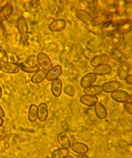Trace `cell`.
Listing matches in <instances>:
<instances>
[{
	"label": "cell",
	"mask_w": 132,
	"mask_h": 158,
	"mask_svg": "<svg viewBox=\"0 0 132 158\" xmlns=\"http://www.w3.org/2000/svg\"><path fill=\"white\" fill-rule=\"evenodd\" d=\"M61 91H63V82L60 79L57 78L51 81V92L54 97H60L61 95Z\"/></svg>",
	"instance_id": "15"
},
{
	"label": "cell",
	"mask_w": 132,
	"mask_h": 158,
	"mask_svg": "<svg viewBox=\"0 0 132 158\" xmlns=\"http://www.w3.org/2000/svg\"><path fill=\"white\" fill-rule=\"evenodd\" d=\"M2 71L7 74H17L18 72L21 71L20 66L18 64H14V63H5L2 64Z\"/></svg>",
	"instance_id": "11"
},
{
	"label": "cell",
	"mask_w": 132,
	"mask_h": 158,
	"mask_svg": "<svg viewBox=\"0 0 132 158\" xmlns=\"http://www.w3.org/2000/svg\"><path fill=\"white\" fill-rule=\"evenodd\" d=\"M125 80H126V82L129 84V85H131V84H132V75L130 74V73H129V74L126 76Z\"/></svg>",
	"instance_id": "34"
},
{
	"label": "cell",
	"mask_w": 132,
	"mask_h": 158,
	"mask_svg": "<svg viewBox=\"0 0 132 158\" xmlns=\"http://www.w3.org/2000/svg\"><path fill=\"white\" fill-rule=\"evenodd\" d=\"M4 110H3V109H2V107L1 106H0V118H3L4 117Z\"/></svg>",
	"instance_id": "35"
},
{
	"label": "cell",
	"mask_w": 132,
	"mask_h": 158,
	"mask_svg": "<svg viewBox=\"0 0 132 158\" xmlns=\"http://www.w3.org/2000/svg\"><path fill=\"white\" fill-rule=\"evenodd\" d=\"M47 72H48V71H46V70H44V69H39L31 77V82L35 83V84L41 83L42 81L46 79Z\"/></svg>",
	"instance_id": "19"
},
{
	"label": "cell",
	"mask_w": 132,
	"mask_h": 158,
	"mask_svg": "<svg viewBox=\"0 0 132 158\" xmlns=\"http://www.w3.org/2000/svg\"><path fill=\"white\" fill-rule=\"evenodd\" d=\"M70 148L72 149L73 152H75L77 154H86L89 152V147L83 143H71Z\"/></svg>",
	"instance_id": "14"
},
{
	"label": "cell",
	"mask_w": 132,
	"mask_h": 158,
	"mask_svg": "<svg viewBox=\"0 0 132 158\" xmlns=\"http://www.w3.org/2000/svg\"><path fill=\"white\" fill-rule=\"evenodd\" d=\"M2 97V89H1V86H0V98Z\"/></svg>",
	"instance_id": "39"
},
{
	"label": "cell",
	"mask_w": 132,
	"mask_h": 158,
	"mask_svg": "<svg viewBox=\"0 0 132 158\" xmlns=\"http://www.w3.org/2000/svg\"><path fill=\"white\" fill-rule=\"evenodd\" d=\"M75 15L78 19L80 20V21H82L83 23H89L91 22L92 20V17L91 15L86 12V10H77L76 12H75Z\"/></svg>",
	"instance_id": "22"
},
{
	"label": "cell",
	"mask_w": 132,
	"mask_h": 158,
	"mask_svg": "<svg viewBox=\"0 0 132 158\" xmlns=\"http://www.w3.org/2000/svg\"><path fill=\"white\" fill-rule=\"evenodd\" d=\"M19 66H20L21 71L26 72V73H35L39 70L38 59H36V57H33V56L27 58L26 60L21 63Z\"/></svg>",
	"instance_id": "1"
},
{
	"label": "cell",
	"mask_w": 132,
	"mask_h": 158,
	"mask_svg": "<svg viewBox=\"0 0 132 158\" xmlns=\"http://www.w3.org/2000/svg\"><path fill=\"white\" fill-rule=\"evenodd\" d=\"M3 127H2V126H0V137H1L2 136V134H3Z\"/></svg>",
	"instance_id": "36"
},
{
	"label": "cell",
	"mask_w": 132,
	"mask_h": 158,
	"mask_svg": "<svg viewBox=\"0 0 132 158\" xmlns=\"http://www.w3.org/2000/svg\"><path fill=\"white\" fill-rule=\"evenodd\" d=\"M36 118H38V106L35 104H31L29 106V109H28V120L29 122H35Z\"/></svg>",
	"instance_id": "25"
},
{
	"label": "cell",
	"mask_w": 132,
	"mask_h": 158,
	"mask_svg": "<svg viewBox=\"0 0 132 158\" xmlns=\"http://www.w3.org/2000/svg\"><path fill=\"white\" fill-rule=\"evenodd\" d=\"M61 73H63V68H61V66L57 64V66L52 67L51 69L47 72L46 80H48V81L55 80V79H57L61 75Z\"/></svg>",
	"instance_id": "5"
},
{
	"label": "cell",
	"mask_w": 132,
	"mask_h": 158,
	"mask_svg": "<svg viewBox=\"0 0 132 158\" xmlns=\"http://www.w3.org/2000/svg\"><path fill=\"white\" fill-rule=\"evenodd\" d=\"M84 95H91V96H97L102 93V87L101 85H91L86 89H83Z\"/></svg>",
	"instance_id": "24"
},
{
	"label": "cell",
	"mask_w": 132,
	"mask_h": 158,
	"mask_svg": "<svg viewBox=\"0 0 132 158\" xmlns=\"http://www.w3.org/2000/svg\"><path fill=\"white\" fill-rule=\"evenodd\" d=\"M69 154L68 149H64V148H60V149H56L52 152L51 157L52 158H64L67 157Z\"/></svg>",
	"instance_id": "27"
},
{
	"label": "cell",
	"mask_w": 132,
	"mask_h": 158,
	"mask_svg": "<svg viewBox=\"0 0 132 158\" xmlns=\"http://www.w3.org/2000/svg\"><path fill=\"white\" fill-rule=\"evenodd\" d=\"M79 100L83 105L93 107L98 102V97L97 96H91V95H83V96H81Z\"/></svg>",
	"instance_id": "16"
},
{
	"label": "cell",
	"mask_w": 132,
	"mask_h": 158,
	"mask_svg": "<svg viewBox=\"0 0 132 158\" xmlns=\"http://www.w3.org/2000/svg\"><path fill=\"white\" fill-rule=\"evenodd\" d=\"M117 24L118 23H112V22H107L106 25L102 28V32L106 35H110L112 33L117 31Z\"/></svg>",
	"instance_id": "26"
},
{
	"label": "cell",
	"mask_w": 132,
	"mask_h": 158,
	"mask_svg": "<svg viewBox=\"0 0 132 158\" xmlns=\"http://www.w3.org/2000/svg\"><path fill=\"white\" fill-rule=\"evenodd\" d=\"M124 109L128 112L129 114H132V102L131 101L124 102Z\"/></svg>",
	"instance_id": "32"
},
{
	"label": "cell",
	"mask_w": 132,
	"mask_h": 158,
	"mask_svg": "<svg viewBox=\"0 0 132 158\" xmlns=\"http://www.w3.org/2000/svg\"><path fill=\"white\" fill-rule=\"evenodd\" d=\"M129 64L127 63H122L120 64V66L118 67V76L120 79H125L126 76L129 74Z\"/></svg>",
	"instance_id": "21"
},
{
	"label": "cell",
	"mask_w": 132,
	"mask_h": 158,
	"mask_svg": "<svg viewBox=\"0 0 132 158\" xmlns=\"http://www.w3.org/2000/svg\"><path fill=\"white\" fill-rule=\"evenodd\" d=\"M109 61V56L107 54H99L94 56L91 59V66L97 67L100 64H106Z\"/></svg>",
	"instance_id": "13"
},
{
	"label": "cell",
	"mask_w": 132,
	"mask_h": 158,
	"mask_svg": "<svg viewBox=\"0 0 132 158\" xmlns=\"http://www.w3.org/2000/svg\"><path fill=\"white\" fill-rule=\"evenodd\" d=\"M57 142L60 143V146L61 148L64 149H69L70 146H71V142H70V138L66 133H60L58 134L57 136Z\"/></svg>",
	"instance_id": "23"
},
{
	"label": "cell",
	"mask_w": 132,
	"mask_h": 158,
	"mask_svg": "<svg viewBox=\"0 0 132 158\" xmlns=\"http://www.w3.org/2000/svg\"><path fill=\"white\" fill-rule=\"evenodd\" d=\"M0 13H1V15L3 16L5 19H10V17H12L13 13H14L13 4L10 3V2H7V3H5L3 6L1 7V10H0Z\"/></svg>",
	"instance_id": "20"
},
{
	"label": "cell",
	"mask_w": 132,
	"mask_h": 158,
	"mask_svg": "<svg viewBox=\"0 0 132 158\" xmlns=\"http://www.w3.org/2000/svg\"><path fill=\"white\" fill-rule=\"evenodd\" d=\"M109 20V17L107 14H101V15H98L94 18H92L91 22L89 24L92 26H101V25H104L108 22Z\"/></svg>",
	"instance_id": "10"
},
{
	"label": "cell",
	"mask_w": 132,
	"mask_h": 158,
	"mask_svg": "<svg viewBox=\"0 0 132 158\" xmlns=\"http://www.w3.org/2000/svg\"><path fill=\"white\" fill-rule=\"evenodd\" d=\"M36 59H38L39 66L41 67V69H44L46 71H49L52 68L51 59L49 58V56L44 52H40L36 55Z\"/></svg>",
	"instance_id": "2"
},
{
	"label": "cell",
	"mask_w": 132,
	"mask_h": 158,
	"mask_svg": "<svg viewBox=\"0 0 132 158\" xmlns=\"http://www.w3.org/2000/svg\"><path fill=\"white\" fill-rule=\"evenodd\" d=\"M111 98L113 101L120 103H124L127 101H131V96L128 94L126 91H122V89H118L116 92L111 93Z\"/></svg>",
	"instance_id": "3"
},
{
	"label": "cell",
	"mask_w": 132,
	"mask_h": 158,
	"mask_svg": "<svg viewBox=\"0 0 132 158\" xmlns=\"http://www.w3.org/2000/svg\"><path fill=\"white\" fill-rule=\"evenodd\" d=\"M111 53H112V56H113V58L116 59V60L120 61L121 64H122V63H126V61H127V56H126L123 52H121L120 50L114 49V50H112Z\"/></svg>",
	"instance_id": "28"
},
{
	"label": "cell",
	"mask_w": 132,
	"mask_h": 158,
	"mask_svg": "<svg viewBox=\"0 0 132 158\" xmlns=\"http://www.w3.org/2000/svg\"><path fill=\"white\" fill-rule=\"evenodd\" d=\"M17 29H18V32L20 33L22 36L26 35V33L28 32L27 21L24 17H19V18L17 19Z\"/></svg>",
	"instance_id": "12"
},
{
	"label": "cell",
	"mask_w": 132,
	"mask_h": 158,
	"mask_svg": "<svg viewBox=\"0 0 132 158\" xmlns=\"http://www.w3.org/2000/svg\"><path fill=\"white\" fill-rule=\"evenodd\" d=\"M64 93H66L67 95L70 96V97H74L75 95V89L74 86H72L71 84H69V85H67L64 87Z\"/></svg>",
	"instance_id": "30"
},
{
	"label": "cell",
	"mask_w": 132,
	"mask_h": 158,
	"mask_svg": "<svg viewBox=\"0 0 132 158\" xmlns=\"http://www.w3.org/2000/svg\"><path fill=\"white\" fill-rule=\"evenodd\" d=\"M48 118V105L46 103H41L38 106V118L41 122L47 121Z\"/></svg>",
	"instance_id": "17"
},
{
	"label": "cell",
	"mask_w": 132,
	"mask_h": 158,
	"mask_svg": "<svg viewBox=\"0 0 132 158\" xmlns=\"http://www.w3.org/2000/svg\"><path fill=\"white\" fill-rule=\"evenodd\" d=\"M0 61L2 64H5V63H8V55L6 51L3 49V48L0 47Z\"/></svg>",
	"instance_id": "29"
},
{
	"label": "cell",
	"mask_w": 132,
	"mask_h": 158,
	"mask_svg": "<svg viewBox=\"0 0 132 158\" xmlns=\"http://www.w3.org/2000/svg\"><path fill=\"white\" fill-rule=\"evenodd\" d=\"M5 36H6V31H5V28L0 20V38H5Z\"/></svg>",
	"instance_id": "33"
},
{
	"label": "cell",
	"mask_w": 132,
	"mask_h": 158,
	"mask_svg": "<svg viewBox=\"0 0 132 158\" xmlns=\"http://www.w3.org/2000/svg\"><path fill=\"white\" fill-rule=\"evenodd\" d=\"M102 87V92H105V93H111L112 92H116L118 89H120L122 87V84H121L120 81H108V82H105L103 85H101Z\"/></svg>",
	"instance_id": "7"
},
{
	"label": "cell",
	"mask_w": 132,
	"mask_h": 158,
	"mask_svg": "<svg viewBox=\"0 0 132 158\" xmlns=\"http://www.w3.org/2000/svg\"><path fill=\"white\" fill-rule=\"evenodd\" d=\"M1 70H2V63L0 61V71H1Z\"/></svg>",
	"instance_id": "40"
},
{
	"label": "cell",
	"mask_w": 132,
	"mask_h": 158,
	"mask_svg": "<svg viewBox=\"0 0 132 158\" xmlns=\"http://www.w3.org/2000/svg\"><path fill=\"white\" fill-rule=\"evenodd\" d=\"M95 114L100 120H105L107 118V110H106L105 106L100 102H97L95 104Z\"/></svg>",
	"instance_id": "18"
},
{
	"label": "cell",
	"mask_w": 132,
	"mask_h": 158,
	"mask_svg": "<svg viewBox=\"0 0 132 158\" xmlns=\"http://www.w3.org/2000/svg\"><path fill=\"white\" fill-rule=\"evenodd\" d=\"M67 26V22L66 20L64 19H57V20H54V21H52L51 23L49 24V30H51V31H61V30H64V28Z\"/></svg>",
	"instance_id": "8"
},
{
	"label": "cell",
	"mask_w": 132,
	"mask_h": 158,
	"mask_svg": "<svg viewBox=\"0 0 132 158\" xmlns=\"http://www.w3.org/2000/svg\"><path fill=\"white\" fill-rule=\"evenodd\" d=\"M111 71H112L111 67L106 64H100V66L94 67V70H93L92 73H94L96 76H104L110 74Z\"/></svg>",
	"instance_id": "9"
},
{
	"label": "cell",
	"mask_w": 132,
	"mask_h": 158,
	"mask_svg": "<svg viewBox=\"0 0 132 158\" xmlns=\"http://www.w3.org/2000/svg\"><path fill=\"white\" fill-rule=\"evenodd\" d=\"M79 158H88V155L85 154H79V156H78Z\"/></svg>",
	"instance_id": "37"
},
{
	"label": "cell",
	"mask_w": 132,
	"mask_h": 158,
	"mask_svg": "<svg viewBox=\"0 0 132 158\" xmlns=\"http://www.w3.org/2000/svg\"><path fill=\"white\" fill-rule=\"evenodd\" d=\"M111 35V41H112V44H113V46H117L118 44H119V42L121 41V35L120 33H118L117 31L114 33H112Z\"/></svg>",
	"instance_id": "31"
},
{
	"label": "cell",
	"mask_w": 132,
	"mask_h": 158,
	"mask_svg": "<svg viewBox=\"0 0 132 158\" xmlns=\"http://www.w3.org/2000/svg\"><path fill=\"white\" fill-rule=\"evenodd\" d=\"M131 29L132 22L128 19L123 20V21H121L117 24V32L120 33V35H126V33L130 32Z\"/></svg>",
	"instance_id": "4"
},
{
	"label": "cell",
	"mask_w": 132,
	"mask_h": 158,
	"mask_svg": "<svg viewBox=\"0 0 132 158\" xmlns=\"http://www.w3.org/2000/svg\"><path fill=\"white\" fill-rule=\"evenodd\" d=\"M3 125V120H2V118H0V126Z\"/></svg>",
	"instance_id": "38"
},
{
	"label": "cell",
	"mask_w": 132,
	"mask_h": 158,
	"mask_svg": "<svg viewBox=\"0 0 132 158\" xmlns=\"http://www.w3.org/2000/svg\"><path fill=\"white\" fill-rule=\"evenodd\" d=\"M97 80V76L94 73H88L81 78L80 80V86L82 89H86V87L93 85L95 83V81Z\"/></svg>",
	"instance_id": "6"
}]
</instances>
